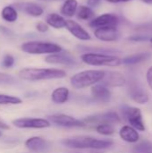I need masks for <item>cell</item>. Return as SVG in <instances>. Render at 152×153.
<instances>
[{
  "label": "cell",
  "instance_id": "6da1fadb",
  "mask_svg": "<svg viewBox=\"0 0 152 153\" xmlns=\"http://www.w3.org/2000/svg\"><path fill=\"white\" fill-rule=\"evenodd\" d=\"M62 144L67 148L76 150H105L110 148L114 142L110 139H99L87 135H77L62 140Z\"/></svg>",
  "mask_w": 152,
  "mask_h": 153
},
{
  "label": "cell",
  "instance_id": "7a4b0ae2",
  "mask_svg": "<svg viewBox=\"0 0 152 153\" xmlns=\"http://www.w3.org/2000/svg\"><path fill=\"white\" fill-rule=\"evenodd\" d=\"M18 75L21 79L26 81H43L62 79L66 76V73L64 70L56 68H33L28 67L19 71Z\"/></svg>",
  "mask_w": 152,
  "mask_h": 153
},
{
  "label": "cell",
  "instance_id": "3957f363",
  "mask_svg": "<svg viewBox=\"0 0 152 153\" xmlns=\"http://www.w3.org/2000/svg\"><path fill=\"white\" fill-rule=\"evenodd\" d=\"M106 74L104 70H85L75 74L70 79L73 88L81 90L100 82Z\"/></svg>",
  "mask_w": 152,
  "mask_h": 153
},
{
  "label": "cell",
  "instance_id": "277c9868",
  "mask_svg": "<svg viewBox=\"0 0 152 153\" xmlns=\"http://www.w3.org/2000/svg\"><path fill=\"white\" fill-rule=\"evenodd\" d=\"M81 60L86 65L92 66L116 67L122 64V59L114 55L89 52L81 56Z\"/></svg>",
  "mask_w": 152,
  "mask_h": 153
},
{
  "label": "cell",
  "instance_id": "5b68a950",
  "mask_svg": "<svg viewBox=\"0 0 152 153\" xmlns=\"http://www.w3.org/2000/svg\"><path fill=\"white\" fill-rule=\"evenodd\" d=\"M21 49L31 55H51L63 51V48L60 45L46 41H28L21 46Z\"/></svg>",
  "mask_w": 152,
  "mask_h": 153
},
{
  "label": "cell",
  "instance_id": "8992f818",
  "mask_svg": "<svg viewBox=\"0 0 152 153\" xmlns=\"http://www.w3.org/2000/svg\"><path fill=\"white\" fill-rule=\"evenodd\" d=\"M121 113L123 118L129 124V126L140 132H144L146 130L142 114L140 108L124 105L121 107Z\"/></svg>",
  "mask_w": 152,
  "mask_h": 153
},
{
  "label": "cell",
  "instance_id": "52a82bcc",
  "mask_svg": "<svg viewBox=\"0 0 152 153\" xmlns=\"http://www.w3.org/2000/svg\"><path fill=\"white\" fill-rule=\"evenodd\" d=\"M48 119L51 123L66 128H80L85 127L87 125L84 123L83 120H79L73 117L65 115V114H56L48 117Z\"/></svg>",
  "mask_w": 152,
  "mask_h": 153
},
{
  "label": "cell",
  "instance_id": "ba28073f",
  "mask_svg": "<svg viewBox=\"0 0 152 153\" xmlns=\"http://www.w3.org/2000/svg\"><path fill=\"white\" fill-rule=\"evenodd\" d=\"M13 125L15 127L25 129V128H32V129H43L47 128L51 126L50 122L47 119L44 118H33V117H22L14 119L13 121Z\"/></svg>",
  "mask_w": 152,
  "mask_h": 153
},
{
  "label": "cell",
  "instance_id": "9c48e42d",
  "mask_svg": "<svg viewBox=\"0 0 152 153\" xmlns=\"http://www.w3.org/2000/svg\"><path fill=\"white\" fill-rule=\"evenodd\" d=\"M84 123L88 124H101V123H109V124H119L121 123V117L116 111H108L102 114H97L94 116L88 117L85 118Z\"/></svg>",
  "mask_w": 152,
  "mask_h": 153
},
{
  "label": "cell",
  "instance_id": "30bf717a",
  "mask_svg": "<svg viewBox=\"0 0 152 153\" xmlns=\"http://www.w3.org/2000/svg\"><path fill=\"white\" fill-rule=\"evenodd\" d=\"M119 23V18L113 13H104L95 17L89 23L90 28H105V27H116Z\"/></svg>",
  "mask_w": 152,
  "mask_h": 153
},
{
  "label": "cell",
  "instance_id": "8fae6325",
  "mask_svg": "<svg viewBox=\"0 0 152 153\" xmlns=\"http://www.w3.org/2000/svg\"><path fill=\"white\" fill-rule=\"evenodd\" d=\"M94 35L98 39L101 41L113 42L116 41L120 38V31L116 27H105L95 29Z\"/></svg>",
  "mask_w": 152,
  "mask_h": 153
},
{
  "label": "cell",
  "instance_id": "7c38bea8",
  "mask_svg": "<svg viewBox=\"0 0 152 153\" xmlns=\"http://www.w3.org/2000/svg\"><path fill=\"white\" fill-rule=\"evenodd\" d=\"M100 83L104 84L108 88L123 87L126 83V79L121 73L115 72V71H108V72L106 71L105 77L100 82Z\"/></svg>",
  "mask_w": 152,
  "mask_h": 153
},
{
  "label": "cell",
  "instance_id": "4fadbf2b",
  "mask_svg": "<svg viewBox=\"0 0 152 153\" xmlns=\"http://www.w3.org/2000/svg\"><path fill=\"white\" fill-rule=\"evenodd\" d=\"M25 146L30 152L37 153L47 152L50 148L49 143L47 140L39 136H33L29 138L25 142Z\"/></svg>",
  "mask_w": 152,
  "mask_h": 153
},
{
  "label": "cell",
  "instance_id": "5bb4252c",
  "mask_svg": "<svg viewBox=\"0 0 152 153\" xmlns=\"http://www.w3.org/2000/svg\"><path fill=\"white\" fill-rule=\"evenodd\" d=\"M45 61L48 64L64 65H67V66H72L76 64V61L74 60V58L71 55H69V53L64 52V51L48 55L45 58Z\"/></svg>",
  "mask_w": 152,
  "mask_h": 153
},
{
  "label": "cell",
  "instance_id": "9a60e30c",
  "mask_svg": "<svg viewBox=\"0 0 152 153\" xmlns=\"http://www.w3.org/2000/svg\"><path fill=\"white\" fill-rule=\"evenodd\" d=\"M14 8L32 17H39L43 14L44 9L38 4L33 2H20L15 3Z\"/></svg>",
  "mask_w": 152,
  "mask_h": 153
},
{
  "label": "cell",
  "instance_id": "2e32d148",
  "mask_svg": "<svg viewBox=\"0 0 152 153\" xmlns=\"http://www.w3.org/2000/svg\"><path fill=\"white\" fill-rule=\"evenodd\" d=\"M65 28L73 37H75L76 39H78L80 40L87 41V40H90L91 39L90 33L75 21H73L70 19L66 20Z\"/></svg>",
  "mask_w": 152,
  "mask_h": 153
},
{
  "label": "cell",
  "instance_id": "e0dca14e",
  "mask_svg": "<svg viewBox=\"0 0 152 153\" xmlns=\"http://www.w3.org/2000/svg\"><path fill=\"white\" fill-rule=\"evenodd\" d=\"M91 96L99 102H108L112 97L111 91L102 83H97L91 87Z\"/></svg>",
  "mask_w": 152,
  "mask_h": 153
},
{
  "label": "cell",
  "instance_id": "ac0fdd59",
  "mask_svg": "<svg viewBox=\"0 0 152 153\" xmlns=\"http://www.w3.org/2000/svg\"><path fill=\"white\" fill-rule=\"evenodd\" d=\"M129 97L138 104H146L149 101V95L137 83H132L128 87Z\"/></svg>",
  "mask_w": 152,
  "mask_h": 153
},
{
  "label": "cell",
  "instance_id": "d6986e66",
  "mask_svg": "<svg viewBox=\"0 0 152 153\" xmlns=\"http://www.w3.org/2000/svg\"><path fill=\"white\" fill-rule=\"evenodd\" d=\"M121 139L129 143H135L140 140V134L135 128L131 126H124L119 131Z\"/></svg>",
  "mask_w": 152,
  "mask_h": 153
},
{
  "label": "cell",
  "instance_id": "ffe728a7",
  "mask_svg": "<svg viewBox=\"0 0 152 153\" xmlns=\"http://www.w3.org/2000/svg\"><path fill=\"white\" fill-rule=\"evenodd\" d=\"M69 99V90L66 87H58L51 94V100L56 104H65Z\"/></svg>",
  "mask_w": 152,
  "mask_h": 153
},
{
  "label": "cell",
  "instance_id": "44dd1931",
  "mask_svg": "<svg viewBox=\"0 0 152 153\" xmlns=\"http://www.w3.org/2000/svg\"><path fill=\"white\" fill-rule=\"evenodd\" d=\"M46 22L48 26H51L55 29H62L66 25V20L60 14L52 13L47 15Z\"/></svg>",
  "mask_w": 152,
  "mask_h": 153
},
{
  "label": "cell",
  "instance_id": "7402d4cb",
  "mask_svg": "<svg viewBox=\"0 0 152 153\" xmlns=\"http://www.w3.org/2000/svg\"><path fill=\"white\" fill-rule=\"evenodd\" d=\"M78 7L77 0H65L60 9V13L64 16L71 18L76 14Z\"/></svg>",
  "mask_w": 152,
  "mask_h": 153
},
{
  "label": "cell",
  "instance_id": "603a6c76",
  "mask_svg": "<svg viewBox=\"0 0 152 153\" xmlns=\"http://www.w3.org/2000/svg\"><path fill=\"white\" fill-rule=\"evenodd\" d=\"M151 56L150 53H138V54H133L131 56H127L122 59V64L125 65H133L136 64H140L143 61H146L149 59Z\"/></svg>",
  "mask_w": 152,
  "mask_h": 153
},
{
  "label": "cell",
  "instance_id": "cb8c5ba5",
  "mask_svg": "<svg viewBox=\"0 0 152 153\" xmlns=\"http://www.w3.org/2000/svg\"><path fill=\"white\" fill-rule=\"evenodd\" d=\"M76 15L78 19L82 21H91L95 18V13L89 5H80L78 7Z\"/></svg>",
  "mask_w": 152,
  "mask_h": 153
},
{
  "label": "cell",
  "instance_id": "d4e9b609",
  "mask_svg": "<svg viewBox=\"0 0 152 153\" xmlns=\"http://www.w3.org/2000/svg\"><path fill=\"white\" fill-rule=\"evenodd\" d=\"M1 16L7 22H14L18 18V13L13 6L7 5L3 8L1 12Z\"/></svg>",
  "mask_w": 152,
  "mask_h": 153
},
{
  "label": "cell",
  "instance_id": "484cf974",
  "mask_svg": "<svg viewBox=\"0 0 152 153\" xmlns=\"http://www.w3.org/2000/svg\"><path fill=\"white\" fill-rule=\"evenodd\" d=\"M95 130L102 135L105 136H108V135H112L115 134L116 129L115 126L112 124L109 123H101V124H98L95 126Z\"/></svg>",
  "mask_w": 152,
  "mask_h": 153
},
{
  "label": "cell",
  "instance_id": "4316f807",
  "mask_svg": "<svg viewBox=\"0 0 152 153\" xmlns=\"http://www.w3.org/2000/svg\"><path fill=\"white\" fill-rule=\"evenodd\" d=\"M133 153H152V143L149 141H142L133 146Z\"/></svg>",
  "mask_w": 152,
  "mask_h": 153
},
{
  "label": "cell",
  "instance_id": "83f0119b",
  "mask_svg": "<svg viewBox=\"0 0 152 153\" xmlns=\"http://www.w3.org/2000/svg\"><path fill=\"white\" fill-rule=\"evenodd\" d=\"M22 103V100L15 96L0 94V105H18Z\"/></svg>",
  "mask_w": 152,
  "mask_h": 153
},
{
  "label": "cell",
  "instance_id": "f1b7e54d",
  "mask_svg": "<svg viewBox=\"0 0 152 153\" xmlns=\"http://www.w3.org/2000/svg\"><path fill=\"white\" fill-rule=\"evenodd\" d=\"M15 82V78L10 74L0 73V84H13Z\"/></svg>",
  "mask_w": 152,
  "mask_h": 153
},
{
  "label": "cell",
  "instance_id": "f546056e",
  "mask_svg": "<svg viewBox=\"0 0 152 153\" xmlns=\"http://www.w3.org/2000/svg\"><path fill=\"white\" fill-rule=\"evenodd\" d=\"M14 64V58L13 56L11 55H5L3 58V62H2V65L5 68H10Z\"/></svg>",
  "mask_w": 152,
  "mask_h": 153
},
{
  "label": "cell",
  "instance_id": "4dcf8cb0",
  "mask_svg": "<svg viewBox=\"0 0 152 153\" xmlns=\"http://www.w3.org/2000/svg\"><path fill=\"white\" fill-rule=\"evenodd\" d=\"M151 38H149L147 35H133L131 37L128 38L129 40L134 41V42H142V41H146L148 39H150Z\"/></svg>",
  "mask_w": 152,
  "mask_h": 153
},
{
  "label": "cell",
  "instance_id": "1f68e13d",
  "mask_svg": "<svg viewBox=\"0 0 152 153\" xmlns=\"http://www.w3.org/2000/svg\"><path fill=\"white\" fill-rule=\"evenodd\" d=\"M36 29L39 32H47L48 30V25L47 22H39L36 24Z\"/></svg>",
  "mask_w": 152,
  "mask_h": 153
},
{
  "label": "cell",
  "instance_id": "d6a6232c",
  "mask_svg": "<svg viewBox=\"0 0 152 153\" xmlns=\"http://www.w3.org/2000/svg\"><path fill=\"white\" fill-rule=\"evenodd\" d=\"M146 80H147L149 87L151 89L152 91V65L148 69V71L146 73Z\"/></svg>",
  "mask_w": 152,
  "mask_h": 153
},
{
  "label": "cell",
  "instance_id": "836d02e7",
  "mask_svg": "<svg viewBox=\"0 0 152 153\" xmlns=\"http://www.w3.org/2000/svg\"><path fill=\"white\" fill-rule=\"evenodd\" d=\"M0 32L2 34H4V35H6V36L12 35V31L9 29H7L5 27H3V26H0Z\"/></svg>",
  "mask_w": 152,
  "mask_h": 153
},
{
  "label": "cell",
  "instance_id": "e575fe53",
  "mask_svg": "<svg viewBox=\"0 0 152 153\" xmlns=\"http://www.w3.org/2000/svg\"><path fill=\"white\" fill-rule=\"evenodd\" d=\"M100 1L101 0H88V5L90 7H91V8L92 7H96L97 5L99 4Z\"/></svg>",
  "mask_w": 152,
  "mask_h": 153
},
{
  "label": "cell",
  "instance_id": "d590c367",
  "mask_svg": "<svg viewBox=\"0 0 152 153\" xmlns=\"http://www.w3.org/2000/svg\"><path fill=\"white\" fill-rule=\"evenodd\" d=\"M105 1H108L110 3H125V2H129L132 0H105Z\"/></svg>",
  "mask_w": 152,
  "mask_h": 153
},
{
  "label": "cell",
  "instance_id": "8d00e7d4",
  "mask_svg": "<svg viewBox=\"0 0 152 153\" xmlns=\"http://www.w3.org/2000/svg\"><path fill=\"white\" fill-rule=\"evenodd\" d=\"M0 128H1V129H4V130H8L10 127H9L5 123H3V122L0 121Z\"/></svg>",
  "mask_w": 152,
  "mask_h": 153
},
{
  "label": "cell",
  "instance_id": "74e56055",
  "mask_svg": "<svg viewBox=\"0 0 152 153\" xmlns=\"http://www.w3.org/2000/svg\"><path fill=\"white\" fill-rule=\"evenodd\" d=\"M141 1L146 4H152V0H141Z\"/></svg>",
  "mask_w": 152,
  "mask_h": 153
},
{
  "label": "cell",
  "instance_id": "f35d334b",
  "mask_svg": "<svg viewBox=\"0 0 152 153\" xmlns=\"http://www.w3.org/2000/svg\"><path fill=\"white\" fill-rule=\"evenodd\" d=\"M150 42H151V46H152V37L150 39Z\"/></svg>",
  "mask_w": 152,
  "mask_h": 153
},
{
  "label": "cell",
  "instance_id": "ab89813d",
  "mask_svg": "<svg viewBox=\"0 0 152 153\" xmlns=\"http://www.w3.org/2000/svg\"><path fill=\"white\" fill-rule=\"evenodd\" d=\"M2 135H3V134H2V132H0V137H2Z\"/></svg>",
  "mask_w": 152,
  "mask_h": 153
},
{
  "label": "cell",
  "instance_id": "60d3db41",
  "mask_svg": "<svg viewBox=\"0 0 152 153\" xmlns=\"http://www.w3.org/2000/svg\"><path fill=\"white\" fill-rule=\"evenodd\" d=\"M73 153H77V152H73Z\"/></svg>",
  "mask_w": 152,
  "mask_h": 153
}]
</instances>
